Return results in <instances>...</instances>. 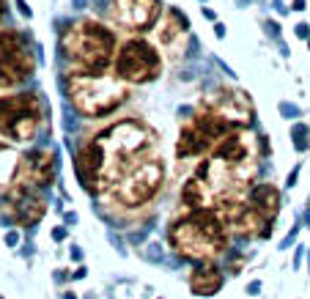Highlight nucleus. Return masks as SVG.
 <instances>
[{"mask_svg":"<svg viewBox=\"0 0 310 299\" xmlns=\"http://www.w3.org/2000/svg\"><path fill=\"white\" fill-rule=\"evenodd\" d=\"M118 39L113 28L93 19H77L60 33V58L66 74H102L113 69Z\"/></svg>","mask_w":310,"mask_h":299,"instance_id":"obj_4","label":"nucleus"},{"mask_svg":"<svg viewBox=\"0 0 310 299\" xmlns=\"http://www.w3.org/2000/svg\"><path fill=\"white\" fill-rule=\"evenodd\" d=\"M19 165H22V154L17 148H11L9 143H0V192L3 195L14 187L19 176Z\"/></svg>","mask_w":310,"mask_h":299,"instance_id":"obj_18","label":"nucleus"},{"mask_svg":"<svg viewBox=\"0 0 310 299\" xmlns=\"http://www.w3.org/2000/svg\"><path fill=\"white\" fill-rule=\"evenodd\" d=\"M14 6H17V11H19V14H22L25 19H30V17H33V11L28 9V3H25V0H14Z\"/></svg>","mask_w":310,"mask_h":299,"instance_id":"obj_19","label":"nucleus"},{"mask_svg":"<svg viewBox=\"0 0 310 299\" xmlns=\"http://www.w3.org/2000/svg\"><path fill=\"white\" fill-rule=\"evenodd\" d=\"M291 9H294V11H302V9H305V0H294Z\"/></svg>","mask_w":310,"mask_h":299,"instance_id":"obj_23","label":"nucleus"},{"mask_svg":"<svg viewBox=\"0 0 310 299\" xmlns=\"http://www.w3.org/2000/svg\"><path fill=\"white\" fill-rule=\"evenodd\" d=\"M44 124V105L36 91L0 96V135L11 143H30Z\"/></svg>","mask_w":310,"mask_h":299,"instance_id":"obj_9","label":"nucleus"},{"mask_svg":"<svg viewBox=\"0 0 310 299\" xmlns=\"http://www.w3.org/2000/svg\"><path fill=\"white\" fill-rule=\"evenodd\" d=\"M17 242H19V234H17V230H9V234H6V244H11V247H14Z\"/></svg>","mask_w":310,"mask_h":299,"instance_id":"obj_21","label":"nucleus"},{"mask_svg":"<svg viewBox=\"0 0 310 299\" xmlns=\"http://www.w3.org/2000/svg\"><path fill=\"white\" fill-rule=\"evenodd\" d=\"M3 11H6V3L0 0V19H3Z\"/></svg>","mask_w":310,"mask_h":299,"instance_id":"obj_24","label":"nucleus"},{"mask_svg":"<svg viewBox=\"0 0 310 299\" xmlns=\"http://www.w3.org/2000/svg\"><path fill=\"white\" fill-rule=\"evenodd\" d=\"M233 124H228L225 118H220L217 113L195 107V113L190 118H184V124L179 129L176 138V159L181 165H198L203 157L214 151L220 146V140L228 132H233Z\"/></svg>","mask_w":310,"mask_h":299,"instance_id":"obj_7","label":"nucleus"},{"mask_svg":"<svg viewBox=\"0 0 310 299\" xmlns=\"http://www.w3.org/2000/svg\"><path fill=\"white\" fill-rule=\"evenodd\" d=\"M36 69L30 42L14 28H0V88H19Z\"/></svg>","mask_w":310,"mask_h":299,"instance_id":"obj_11","label":"nucleus"},{"mask_svg":"<svg viewBox=\"0 0 310 299\" xmlns=\"http://www.w3.org/2000/svg\"><path fill=\"white\" fill-rule=\"evenodd\" d=\"M99 157H102L105 173V192L110 189L124 173H129L134 165L154 157L157 148V132L140 118H121L107 124V129L91 135Z\"/></svg>","mask_w":310,"mask_h":299,"instance_id":"obj_2","label":"nucleus"},{"mask_svg":"<svg viewBox=\"0 0 310 299\" xmlns=\"http://www.w3.org/2000/svg\"><path fill=\"white\" fill-rule=\"evenodd\" d=\"M162 3L159 0H110L107 6V19L116 28L143 36V33L154 30L162 17Z\"/></svg>","mask_w":310,"mask_h":299,"instance_id":"obj_12","label":"nucleus"},{"mask_svg":"<svg viewBox=\"0 0 310 299\" xmlns=\"http://www.w3.org/2000/svg\"><path fill=\"white\" fill-rule=\"evenodd\" d=\"M66 96L85 118H107L129 99V85L116 72L102 74H66Z\"/></svg>","mask_w":310,"mask_h":299,"instance_id":"obj_6","label":"nucleus"},{"mask_svg":"<svg viewBox=\"0 0 310 299\" xmlns=\"http://www.w3.org/2000/svg\"><path fill=\"white\" fill-rule=\"evenodd\" d=\"M170 250L192 263L217 261L222 253H228L231 244V228L220 209H187L181 212L167 228Z\"/></svg>","mask_w":310,"mask_h":299,"instance_id":"obj_3","label":"nucleus"},{"mask_svg":"<svg viewBox=\"0 0 310 299\" xmlns=\"http://www.w3.org/2000/svg\"><path fill=\"white\" fill-rule=\"evenodd\" d=\"M154 44L159 50H165V55L170 60H181L187 55V47H190V22L181 14L179 9H165L159 17L157 28H154Z\"/></svg>","mask_w":310,"mask_h":299,"instance_id":"obj_14","label":"nucleus"},{"mask_svg":"<svg viewBox=\"0 0 310 299\" xmlns=\"http://www.w3.org/2000/svg\"><path fill=\"white\" fill-rule=\"evenodd\" d=\"M261 146L247 126H236L220 140L209 157L192 168L181 187V209H220L222 203L242 198L258 173Z\"/></svg>","mask_w":310,"mask_h":299,"instance_id":"obj_1","label":"nucleus"},{"mask_svg":"<svg viewBox=\"0 0 310 299\" xmlns=\"http://www.w3.org/2000/svg\"><path fill=\"white\" fill-rule=\"evenodd\" d=\"M113 72L126 85H148L162 74V52L146 36H126L118 42Z\"/></svg>","mask_w":310,"mask_h":299,"instance_id":"obj_10","label":"nucleus"},{"mask_svg":"<svg viewBox=\"0 0 310 299\" xmlns=\"http://www.w3.org/2000/svg\"><path fill=\"white\" fill-rule=\"evenodd\" d=\"M165 184V159L159 154L143 159L140 165H134L129 173H124L121 179L107 189V198L118 203L121 209H143L159 195V189Z\"/></svg>","mask_w":310,"mask_h":299,"instance_id":"obj_8","label":"nucleus"},{"mask_svg":"<svg viewBox=\"0 0 310 299\" xmlns=\"http://www.w3.org/2000/svg\"><path fill=\"white\" fill-rule=\"evenodd\" d=\"M296 36H299V39H310V25L299 22V25H296Z\"/></svg>","mask_w":310,"mask_h":299,"instance_id":"obj_20","label":"nucleus"},{"mask_svg":"<svg viewBox=\"0 0 310 299\" xmlns=\"http://www.w3.org/2000/svg\"><path fill=\"white\" fill-rule=\"evenodd\" d=\"M222 288V272L214 261L195 263L190 272V291L195 296H214Z\"/></svg>","mask_w":310,"mask_h":299,"instance_id":"obj_17","label":"nucleus"},{"mask_svg":"<svg viewBox=\"0 0 310 299\" xmlns=\"http://www.w3.org/2000/svg\"><path fill=\"white\" fill-rule=\"evenodd\" d=\"M52 239H55V242L66 239V230H63V228H55V230H52Z\"/></svg>","mask_w":310,"mask_h":299,"instance_id":"obj_22","label":"nucleus"},{"mask_svg":"<svg viewBox=\"0 0 310 299\" xmlns=\"http://www.w3.org/2000/svg\"><path fill=\"white\" fill-rule=\"evenodd\" d=\"M6 214H9V222H14V225L33 228L47 214V201L42 198V189L14 184L6 192Z\"/></svg>","mask_w":310,"mask_h":299,"instance_id":"obj_15","label":"nucleus"},{"mask_svg":"<svg viewBox=\"0 0 310 299\" xmlns=\"http://www.w3.org/2000/svg\"><path fill=\"white\" fill-rule=\"evenodd\" d=\"M55 181V151L52 148H36L30 154H22V165L14 184L44 189Z\"/></svg>","mask_w":310,"mask_h":299,"instance_id":"obj_16","label":"nucleus"},{"mask_svg":"<svg viewBox=\"0 0 310 299\" xmlns=\"http://www.w3.org/2000/svg\"><path fill=\"white\" fill-rule=\"evenodd\" d=\"M198 107L217 113L220 118H225L228 124H233V126H250L253 115H255L253 99L247 96L242 88H225V85H217V88H212V91H206L203 96H200Z\"/></svg>","mask_w":310,"mask_h":299,"instance_id":"obj_13","label":"nucleus"},{"mask_svg":"<svg viewBox=\"0 0 310 299\" xmlns=\"http://www.w3.org/2000/svg\"><path fill=\"white\" fill-rule=\"evenodd\" d=\"M231 234L245 239H266L280 214V189L274 184H253L242 198L220 206Z\"/></svg>","mask_w":310,"mask_h":299,"instance_id":"obj_5","label":"nucleus"}]
</instances>
